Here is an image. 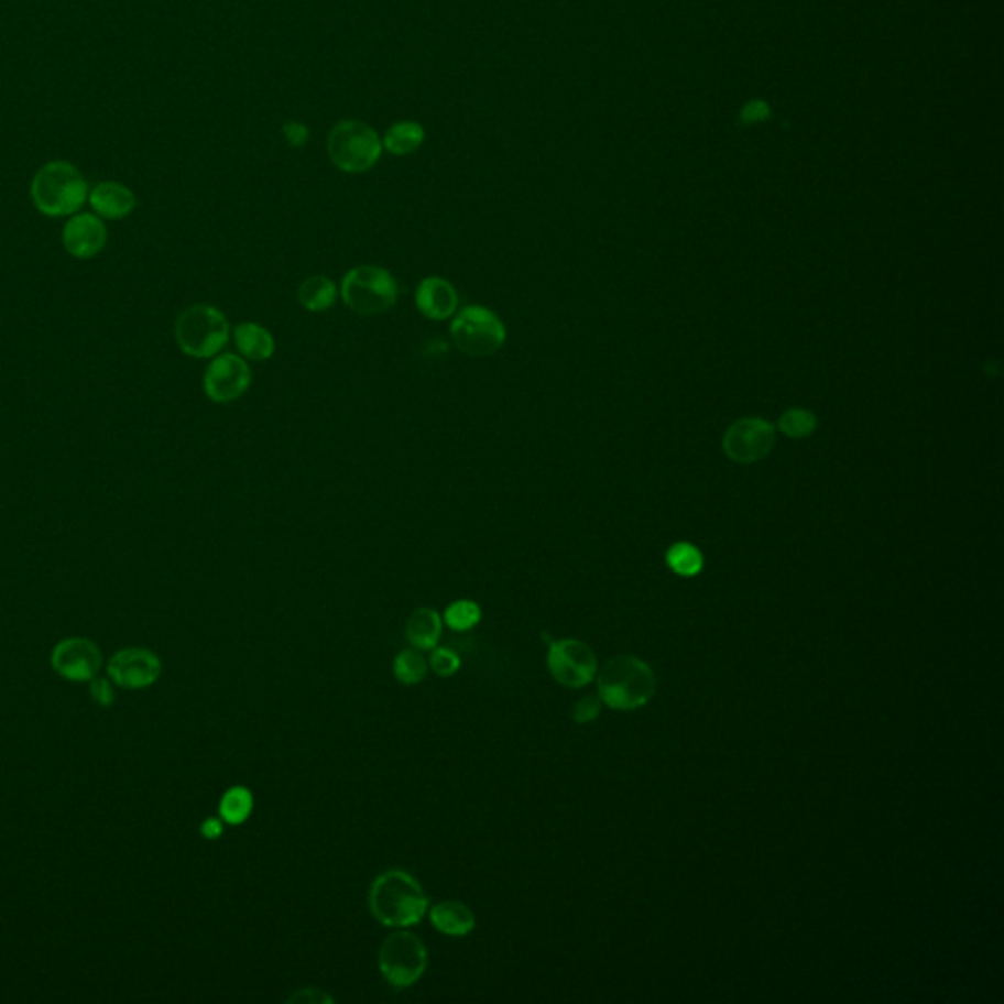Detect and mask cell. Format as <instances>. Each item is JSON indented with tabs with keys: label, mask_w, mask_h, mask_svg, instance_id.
<instances>
[{
	"label": "cell",
	"mask_w": 1004,
	"mask_h": 1004,
	"mask_svg": "<svg viewBox=\"0 0 1004 1004\" xmlns=\"http://www.w3.org/2000/svg\"><path fill=\"white\" fill-rule=\"evenodd\" d=\"M430 908L421 883L403 870L381 873L369 888V910L389 928H408L421 923Z\"/></svg>",
	"instance_id": "1"
},
{
	"label": "cell",
	"mask_w": 1004,
	"mask_h": 1004,
	"mask_svg": "<svg viewBox=\"0 0 1004 1004\" xmlns=\"http://www.w3.org/2000/svg\"><path fill=\"white\" fill-rule=\"evenodd\" d=\"M89 183L73 163L54 160L36 171L30 197L40 215L63 218L77 215L89 200Z\"/></svg>",
	"instance_id": "2"
},
{
	"label": "cell",
	"mask_w": 1004,
	"mask_h": 1004,
	"mask_svg": "<svg viewBox=\"0 0 1004 1004\" xmlns=\"http://www.w3.org/2000/svg\"><path fill=\"white\" fill-rule=\"evenodd\" d=\"M655 675L636 655H619L599 673V699L614 710H636L654 697Z\"/></svg>",
	"instance_id": "3"
},
{
	"label": "cell",
	"mask_w": 1004,
	"mask_h": 1004,
	"mask_svg": "<svg viewBox=\"0 0 1004 1004\" xmlns=\"http://www.w3.org/2000/svg\"><path fill=\"white\" fill-rule=\"evenodd\" d=\"M230 338L225 314L210 305H193L175 323V340L188 358H216Z\"/></svg>",
	"instance_id": "4"
},
{
	"label": "cell",
	"mask_w": 1004,
	"mask_h": 1004,
	"mask_svg": "<svg viewBox=\"0 0 1004 1004\" xmlns=\"http://www.w3.org/2000/svg\"><path fill=\"white\" fill-rule=\"evenodd\" d=\"M341 298L353 313L375 316L395 306L399 287L395 277L383 268L361 265L348 271L341 281Z\"/></svg>",
	"instance_id": "5"
},
{
	"label": "cell",
	"mask_w": 1004,
	"mask_h": 1004,
	"mask_svg": "<svg viewBox=\"0 0 1004 1004\" xmlns=\"http://www.w3.org/2000/svg\"><path fill=\"white\" fill-rule=\"evenodd\" d=\"M451 340L459 351L471 358H489L506 341V328L501 318L484 306H466L449 328Z\"/></svg>",
	"instance_id": "6"
},
{
	"label": "cell",
	"mask_w": 1004,
	"mask_h": 1004,
	"mask_svg": "<svg viewBox=\"0 0 1004 1004\" xmlns=\"http://www.w3.org/2000/svg\"><path fill=\"white\" fill-rule=\"evenodd\" d=\"M428 968V950L413 932L399 930L386 936L379 950V971L396 989L414 985Z\"/></svg>",
	"instance_id": "7"
},
{
	"label": "cell",
	"mask_w": 1004,
	"mask_h": 1004,
	"mask_svg": "<svg viewBox=\"0 0 1004 1004\" xmlns=\"http://www.w3.org/2000/svg\"><path fill=\"white\" fill-rule=\"evenodd\" d=\"M334 165L346 173H363L375 165L381 155L379 135L365 124L341 122L328 140Z\"/></svg>",
	"instance_id": "8"
},
{
	"label": "cell",
	"mask_w": 1004,
	"mask_h": 1004,
	"mask_svg": "<svg viewBox=\"0 0 1004 1004\" xmlns=\"http://www.w3.org/2000/svg\"><path fill=\"white\" fill-rule=\"evenodd\" d=\"M547 667L564 687L581 689L597 675V655L579 640H559L549 646Z\"/></svg>",
	"instance_id": "9"
},
{
	"label": "cell",
	"mask_w": 1004,
	"mask_h": 1004,
	"mask_svg": "<svg viewBox=\"0 0 1004 1004\" xmlns=\"http://www.w3.org/2000/svg\"><path fill=\"white\" fill-rule=\"evenodd\" d=\"M775 446V428L762 418H744L728 428L722 448L728 458L750 466L772 454Z\"/></svg>",
	"instance_id": "10"
},
{
	"label": "cell",
	"mask_w": 1004,
	"mask_h": 1004,
	"mask_svg": "<svg viewBox=\"0 0 1004 1004\" xmlns=\"http://www.w3.org/2000/svg\"><path fill=\"white\" fill-rule=\"evenodd\" d=\"M250 365L240 356H216L208 365L203 385L208 399L216 404L233 403L250 389Z\"/></svg>",
	"instance_id": "11"
},
{
	"label": "cell",
	"mask_w": 1004,
	"mask_h": 1004,
	"mask_svg": "<svg viewBox=\"0 0 1004 1004\" xmlns=\"http://www.w3.org/2000/svg\"><path fill=\"white\" fill-rule=\"evenodd\" d=\"M52 665L63 679L92 681L102 665V655L90 640L69 637L55 646Z\"/></svg>",
	"instance_id": "12"
},
{
	"label": "cell",
	"mask_w": 1004,
	"mask_h": 1004,
	"mask_svg": "<svg viewBox=\"0 0 1004 1004\" xmlns=\"http://www.w3.org/2000/svg\"><path fill=\"white\" fill-rule=\"evenodd\" d=\"M162 662L157 655L142 647H128L118 652L110 664V679L126 689H144L160 679Z\"/></svg>",
	"instance_id": "13"
},
{
	"label": "cell",
	"mask_w": 1004,
	"mask_h": 1004,
	"mask_svg": "<svg viewBox=\"0 0 1004 1004\" xmlns=\"http://www.w3.org/2000/svg\"><path fill=\"white\" fill-rule=\"evenodd\" d=\"M62 242L75 260H90L107 248V225L95 212H77L63 226Z\"/></svg>",
	"instance_id": "14"
},
{
	"label": "cell",
	"mask_w": 1004,
	"mask_h": 1004,
	"mask_svg": "<svg viewBox=\"0 0 1004 1004\" xmlns=\"http://www.w3.org/2000/svg\"><path fill=\"white\" fill-rule=\"evenodd\" d=\"M90 208L102 220H124L138 207L134 190L118 181H102L89 190Z\"/></svg>",
	"instance_id": "15"
},
{
	"label": "cell",
	"mask_w": 1004,
	"mask_h": 1004,
	"mask_svg": "<svg viewBox=\"0 0 1004 1004\" xmlns=\"http://www.w3.org/2000/svg\"><path fill=\"white\" fill-rule=\"evenodd\" d=\"M414 303L426 318L448 320L458 310V293L446 279L428 277L416 288Z\"/></svg>",
	"instance_id": "16"
},
{
	"label": "cell",
	"mask_w": 1004,
	"mask_h": 1004,
	"mask_svg": "<svg viewBox=\"0 0 1004 1004\" xmlns=\"http://www.w3.org/2000/svg\"><path fill=\"white\" fill-rule=\"evenodd\" d=\"M430 923L438 932L446 936H467L476 930L477 918L469 906L459 901H441L428 908Z\"/></svg>",
	"instance_id": "17"
},
{
	"label": "cell",
	"mask_w": 1004,
	"mask_h": 1004,
	"mask_svg": "<svg viewBox=\"0 0 1004 1004\" xmlns=\"http://www.w3.org/2000/svg\"><path fill=\"white\" fill-rule=\"evenodd\" d=\"M441 626L444 622L439 619L438 612L434 609H416L411 619L406 620V640L411 646L426 652L438 646L441 637Z\"/></svg>",
	"instance_id": "18"
},
{
	"label": "cell",
	"mask_w": 1004,
	"mask_h": 1004,
	"mask_svg": "<svg viewBox=\"0 0 1004 1004\" xmlns=\"http://www.w3.org/2000/svg\"><path fill=\"white\" fill-rule=\"evenodd\" d=\"M233 340L243 358L253 361H265L275 353V340L263 326L243 323L233 330Z\"/></svg>",
	"instance_id": "19"
},
{
	"label": "cell",
	"mask_w": 1004,
	"mask_h": 1004,
	"mask_svg": "<svg viewBox=\"0 0 1004 1004\" xmlns=\"http://www.w3.org/2000/svg\"><path fill=\"white\" fill-rule=\"evenodd\" d=\"M336 285L328 277L314 275L306 279L305 283L298 288V301L310 313H326L332 308L336 303Z\"/></svg>",
	"instance_id": "20"
},
{
	"label": "cell",
	"mask_w": 1004,
	"mask_h": 1004,
	"mask_svg": "<svg viewBox=\"0 0 1004 1004\" xmlns=\"http://www.w3.org/2000/svg\"><path fill=\"white\" fill-rule=\"evenodd\" d=\"M393 672H395L396 681H401L403 685H418L428 675V662L421 654V650H416V647L404 650L396 655Z\"/></svg>",
	"instance_id": "21"
},
{
	"label": "cell",
	"mask_w": 1004,
	"mask_h": 1004,
	"mask_svg": "<svg viewBox=\"0 0 1004 1004\" xmlns=\"http://www.w3.org/2000/svg\"><path fill=\"white\" fill-rule=\"evenodd\" d=\"M253 810V797L245 787H232L220 800V816L228 825H242Z\"/></svg>",
	"instance_id": "22"
},
{
	"label": "cell",
	"mask_w": 1004,
	"mask_h": 1004,
	"mask_svg": "<svg viewBox=\"0 0 1004 1004\" xmlns=\"http://www.w3.org/2000/svg\"><path fill=\"white\" fill-rule=\"evenodd\" d=\"M422 138V128L418 124H413V122H403V124H395L385 135V148L391 153H396V155H404V153H411L413 150H416L421 145Z\"/></svg>",
	"instance_id": "23"
},
{
	"label": "cell",
	"mask_w": 1004,
	"mask_h": 1004,
	"mask_svg": "<svg viewBox=\"0 0 1004 1004\" xmlns=\"http://www.w3.org/2000/svg\"><path fill=\"white\" fill-rule=\"evenodd\" d=\"M667 564L675 574L683 577H692L700 571L702 567V556L699 549L690 544H677L667 552Z\"/></svg>",
	"instance_id": "24"
},
{
	"label": "cell",
	"mask_w": 1004,
	"mask_h": 1004,
	"mask_svg": "<svg viewBox=\"0 0 1004 1004\" xmlns=\"http://www.w3.org/2000/svg\"><path fill=\"white\" fill-rule=\"evenodd\" d=\"M481 620V607L476 601H456L449 604L444 622L456 632H467Z\"/></svg>",
	"instance_id": "25"
},
{
	"label": "cell",
	"mask_w": 1004,
	"mask_h": 1004,
	"mask_svg": "<svg viewBox=\"0 0 1004 1004\" xmlns=\"http://www.w3.org/2000/svg\"><path fill=\"white\" fill-rule=\"evenodd\" d=\"M779 428L789 438H807L816 428V416L803 408H790L781 416Z\"/></svg>",
	"instance_id": "26"
},
{
	"label": "cell",
	"mask_w": 1004,
	"mask_h": 1004,
	"mask_svg": "<svg viewBox=\"0 0 1004 1004\" xmlns=\"http://www.w3.org/2000/svg\"><path fill=\"white\" fill-rule=\"evenodd\" d=\"M430 665L432 672L439 675V677H451L459 672L461 667V659L459 655L449 650V647H434L430 655Z\"/></svg>",
	"instance_id": "27"
},
{
	"label": "cell",
	"mask_w": 1004,
	"mask_h": 1004,
	"mask_svg": "<svg viewBox=\"0 0 1004 1004\" xmlns=\"http://www.w3.org/2000/svg\"><path fill=\"white\" fill-rule=\"evenodd\" d=\"M599 712H601V699H597V697H585V699L579 700V702L575 705V722L587 724V722H591V720L599 717Z\"/></svg>",
	"instance_id": "28"
},
{
	"label": "cell",
	"mask_w": 1004,
	"mask_h": 1004,
	"mask_svg": "<svg viewBox=\"0 0 1004 1004\" xmlns=\"http://www.w3.org/2000/svg\"><path fill=\"white\" fill-rule=\"evenodd\" d=\"M288 1003H298V1004H332V996L326 995L320 989H314V986H308V989H301L296 991L295 995L288 996Z\"/></svg>",
	"instance_id": "29"
},
{
	"label": "cell",
	"mask_w": 1004,
	"mask_h": 1004,
	"mask_svg": "<svg viewBox=\"0 0 1004 1004\" xmlns=\"http://www.w3.org/2000/svg\"><path fill=\"white\" fill-rule=\"evenodd\" d=\"M90 697L97 700L102 707H107L114 699V692H112V687L108 685L107 679H92V685H90Z\"/></svg>",
	"instance_id": "30"
},
{
	"label": "cell",
	"mask_w": 1004,
	"mask_h": 1004,
	"mask_svg": "<svg viewBox=\"0 0 1004 1004\" xmlns=\"http://www.w3.org/2000/svg\"><path fill=\"white\" fill-rule=\"evenodd\" d=\"M200 832H203V836L208 838V840H216V838L222 836V822L216 820V818H208V820H205L203 828H200Z\"/></svg>",
	"instance_id": "31"
},
{
	"label": "cell",
	"mask_w": 1004,
	"mask_h": 1004,
	"mask_svg": "<svg viewBox=\"0 0 1004 1004\" xmlns=\"http://www.w3.org/2000/svg\"><path fill=\"white\" fill-rule=\"evenodd\" d=\"M287 130H288V140H291V142H293V144H303V142H305L306 130H305V128H303V126L288 124Z\"/></svg>",
	"instance_id": "32"
}]
</instances>
